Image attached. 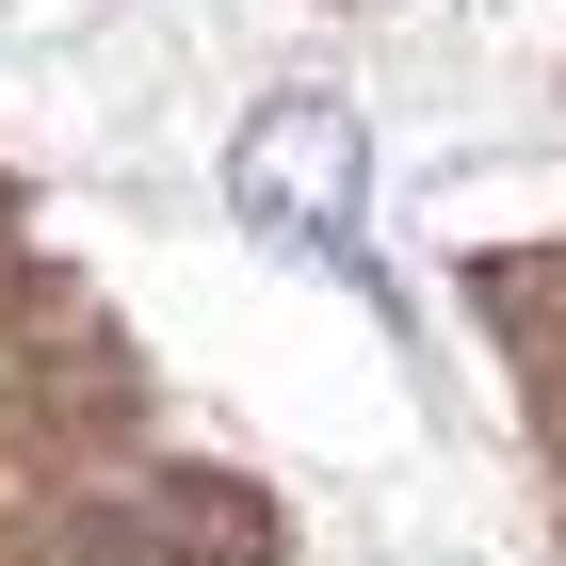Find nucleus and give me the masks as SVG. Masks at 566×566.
Instances as JSON below:
<instances>
[{"mask_svg": "<svg viewBox=\"0 0 566 566\" xmlns=\"http://www.w3.org/2000/svg\"><path fill=\"white\" fill-rule=\"evenodd\" d=\"M227 195H243V227H275L307 260H356V114L275 97L260 130H243V163H227Z\"/></svg>", "mask_w": 566, "mask_h": 566, "instance_id": "nucleus-1", "label": "nucleus"}]
</instances>
